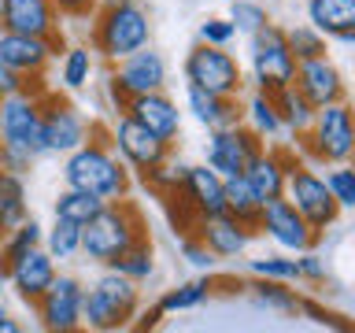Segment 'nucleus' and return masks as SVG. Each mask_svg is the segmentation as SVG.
I'll use <instances>...</instances> for the list:
<instances>
[{"label": "nucleus", "mask_w": 355, "mask_h": 333, "mask_svg": "<svg viewBox=\"0 0 355 333\" xmlns=\"http://www.w3.org/2000/svg\"><path fill=\"white\" fill-rule=\"evenodd\" d=\"M63 49V37H33V33H11L0 30V63H8L11 71H19L22 78L30 74H44L55 56Z\"/></svg>", "instance_id": "17"}, {"label": "nucleus", "mask_w": 355, "mask_h": 333, "mask_svg": "<svg viewBox=\"0 0 355 333\" xmlns=\"http://www.w3.org/2000/svg\"><path fill=\"white\" fill-rule=\"evenodd\" d=\"M52 4L67 19H85V15H93V11H96V0H52Z\"/></svg>", "instance_id": "47"}, {"label": "nucleus", "mask_w": 355, "mask_h": 333, "mask_svg": "<svg viewBox=\"0 0 355 333\" xmlns=\"http://www.w3.org/2000/svg\"><path fill=\"white\" fill-rule=\"evenodd\" d=\"M248 63H252V85L263 93H277V89L293 85L296 78V60L285 44V26L266 22L248 37Z\"/></svg>", "instance_id": "7"}, {"label": "nucleus", "mask_w": 355, "mask_h": 333, "mask_svg": "<svg viewBox=\"0 0 355 333\" xmlns=\"http://www.w3.org/2000/svg\"><path fill=\"white\" fill-rule=\"evenodd\" d=\"M22 82H26V78H22L19 71H11L8 63H0V96H8V93H19V89H22Z\"/></svg>", "instance_id": "48"}, {"label": "nucleus", "mask_w": 355, "mask_h": 333, "mask_svg": "<svg viewBox=\"0 0 355 333\" xmlns=\"http://www.w3.org/2000/svg\"><path fill=\"white\" fill-rule=\"evenodd\" d=\"M296 315H311V322H318V326H333V330H352L348 322H344L340 315H333V311H326L322 304H315V300H304L300 296V307Z\"/></svg>", "instance_id": "45"}, {"label": "nucleus", "mask_w": 355, "mask_h": 333, "mask_svg": "<svg viewBox=\"0 0 355 333\" xmlns=\"http://www.w3.org/2000/svg\"><path fill=\"white\" fill-rule=\"evenodd\" d=\"M137 307H141L137 282L115 274L111 266L89 289H82V326L89 330L107 333L130 326V318H137Z\"/></svg>", "instance_id": "3"}, {"label": "nucleus", "mask_w": 355, "mask_h": 333, "mask_svg": "<svg viewBox=\"0 0 355 333\" xmlns=\"http://www.w3.org/2000/svg\"><path fill=\"white\" fill-rule=\"evenodd\" d=\"M82 282H78L74 274H60L55 271L52 285L41 293V300L33 307H37V318L44 330L52 333H71L82 326Z\"/></svg>", "instance_id": "14"}, {"label": "nucleus", "mask_w": 355, "mask_h": 333, "mask_svg": "<svg viewBox=\"0 0 355 333\" xmlns=\"http://www.w3.org/2000/svg\"><path fill=\"white\" fill-rule=\"evenodd\" d=\"M55 266H60V263H55L52 255L41 248V244H33V248H26V252H19V255H11V259L0 263V274H4L8 282L15 285L19 300H26V304H37L41 293L52 285Z\"/></svg>", "instance_id": "16"}, {"label": "nucleus", "mask_w": 355, "mask_h": 333, "mask_svg": "<svg viewBox=\"0 0 355 333\" xmlns=\"http://www.w3.org/2000/svg\"><path fill=\"white\" fill-rule=\"evenodd\" d=\"M178 193L185 196V204L196 211V219H215L226 211V196H222V174H215L207 163L193 166L189 163V174Z\"/></svg>", "instance_id": "22"}, {"label": "nucleus", "mask_w": 355, "mask_h": 333, "mask_svg": "<svg viewBox=\"0 0 355 333\" xmlns=\"http://www.w3.org/2000/svg\"><path fill=\"white\" fill-rule=\"evenodd\" d=\"M26 215H30V196H26L22 174L0 171V237L8 230H15Z\"/></svg>", "instance_id": "27"}, {"label": "nucleus", "mask_w": 355, "mask_h": 333, "mask_svg": "<svg viewBox=\"0 0 355 333\" xmlns=\"http://www.w3.org/2000/svg\"><path fill=\"white\" fill-rule=\"evenodd\" d=\"M304 152L315 163H352L355 155V119H352V104L337 100V104L315 108L307 133L300 137Z\"/></svg>", "instance_id": "4"}, {"label": "nucleus", "mask_w": 355, "mask_h": 333, "mask_svg": "<svg viewBox=\"0 0 355 333\" xmlns=\"http://www.w3.org/2000/svg\"><path fill=\"white\" fill-rule=\"evenodd\" d=\"M19 330H22V326H19L15 318H11V311L0 304V333H19Z\"/></svg>", "instance_id": "49"}, {"label": "nucleus", "mask_w": 355, "mask_h": 333, "mask_svg": "<svg viewBox=\"0 0 355 333\" xmlns=\"http://www.w3.org/2000/svg\"><path fill=\"white\" fill-rule=\"evenodd\" d=\"M252 293V300L266 311H277V315H296L300 307V296L288 289V282H277V278H252L244 285Z\"/></svg>", "instance_id": "30"}, {"label": "nucleus", "mask_w": 355, "mask_h": 333, "mask_svg": "<svg viewBox=\"0 0 355 333\" xmlns=\"http://www.w3.org/2000/svg\"><path fill=\"white\" fill-rule=\"evenodd\" d=\"M222 196H226V215H233L237 222H244L248 230L259 226V211H263V204L255 200V193L248 189V182H244V174L222 178Z\"/></svg>", "instance_id": "28"}, {"label": "nucleus", "mask_w": 355, "mask_h": 333, "mask_svg": "<svg viewBox=\"0 0 355 333\" xmlns=\"http://www.w3.org/2000/svg\"><path fill=\"white\" fill-rule=\"evenodd\" d=\"M107 144L115 148V155L122 163L130 166V171H137V174H144V171H152L159 160H166L171 155V144L166 141H159L152 130H144L141 122H133L126 111L111 122V133H107Z\"/></svg>", "instance_id": "11"}, {"label": "nucleus", "mask_w": 355, "mask_h": 333, "mask_svg": "<svg viewBox=\"0 0 355 333\" xmlns=\"http://www.w3.org/2000/svg\"><path fill=\"white\" fill-rule=\"evenodd\" d=\"M137 241H148V226L133 200H107L93 219L82 226V255L96 266H107L115 255L133 248Z\"/></svg>", "instance_id": "2"}, {"label": "nucleus", "mask_w": 355, "mask_h": 333, "mask_svg": "<svg viewBox=\"0 0 355 333\" xmlns=\"http://www.w3.org/2000/svg\"><path fill=\"white\" fill-rule=\"evenodd\" d=\"M196 237L204 241V248L215 259H237V255L252 244L255 230H248L244 222H237L233 215H215V219H200L196 222Z\"/></svg>", "instance_id": "21"}, {"label": "nucleus", "mask_w": 355, "mask_h": 333, "mask_svg": "<svg viewBox=\"0 0 355 333\" xmlns=\"http://www.w3.org/2000/svg\"><path fill=\"white\" fill-rule=\"evenodd\" d=\"M159 318H163V315L152 307V311H144V315H141V322H137V326H141V330H152V326H159Z\"/></svg>", "instance_id": "50"}, {"label": "nucleus", "mask_w": 355, "mask_h": 333, "mask_svg": "<svg viewBox=\"0 0 355 333\" xmlns=\"http://www.w3.org/2000/svg\"><path fill=\"white\" fill-rule=\"evenodd\" d=\"M322 182H326L329 196L340 204V211L355 207V171H352V163H329V171L322 174Z\"/></svg>", "instance_id": "39"}, {"label": "nucleus", "mask_w": 355, "mask_h": 333, "mask_svg": "<svg viewBox=\"0 0 355 333\" xmlns=\"http://www.w3.org/2000/svg\"><path fill=\"white\" fill-rule=\"evenodd\" d=\"M60 11L52 0H4L0 11V30L33 33V37H55L60 33Z\"/></svg>", "instance_id": "20"}, {"label": "nucleus", "mask_w": 355, "mask_h": 333, "mask_svg": "<svg viewBox=\"0 0 355 333\" xmlns=\"http://www.w3.org/2000/svg\"><path fill=\"white\" fill-rule=\"evenodd\" d=\"M293 85L304 93L315 108L337 104V100H348V85H344L340 67L329 60V56H315V60H300L296 63V78Z\"/></svg>", "instance_id": "18"}, {"label": "nucleus", "mask_w": 355, "mask_h": 333, "mask_svg": "<svg viewBox=\"0 0 355 333\" xmlns=\"http://www.w3.org/2000/svg\"><path fill=\"white\" fill-rule=\"evenodd\" d=\"M182 255L196 266V271H215V263H218L215 255L204 248V241H200L196 233H185V237H182Z\"/></svg>", "instance_id": "44"}, {"label": "nucleus", "mask_w": 355, "mask_h": 333, "mask_svg": "<svg viewBox=\"0 0 355 333\" xmlns=\"http://www.w3.org/2000/svg\"><path fill=\"white\" fill-rule=\"evenodd\" d=\"M41 248L52 255L55 263H67V259H74L78 252H82V226L71 219H55L49 230H44V237H41Z\"/></svg>", "instance_id": "31"}, {"label": "nucleus", "mask_w": 355, "mask_h": 333, "mask_svg": "<svg viewBox=\"0 0 355 333\" xmlns=\"http://www.w3.org/2000/svg\"><path fill=\"white\" fill-rule=\"evenodd\" d=\"M111 4H133V0H96V8H111Z\"/></svg>", "instance_id": "51"}, {"label": "nucleus", "mask_w": 355, "mask_h": 333, "mask_svg": "<svg viewBox=\"0 0 355 333\" xmlns=\"http://www.w3.org/2000/svg\"><path fill=\"white\" fill-rule=\"evenodd\" d=\"M185 174H189V163H185V160H174V155H166V160H159L152 171L141 174V182L148 185L152 193L166 196V193H174V189H182Z\"/></svg>", "instance_id": "36"}, {"label": "nucleus", "mask_w": 355, "mask_h": 333, "mask_svg": "<svg viewBox=\"0 0 355 333\" xmlns=\"http://www.w3.org/2000/svg\"><path fill=\"white\" fill-rule=\"evenodd\" d=\"M237 37V30H233V22L230 19H218V15H211L200 22V41L204 44H218V49H230V41Z\"/></svg>", "instance_id": "43"}, {"label": "nucleus", "mask_w": 355, "mask_h": 333, "mask_svg": "<svg viewBox=\"0 0 355 333\" xmlns=\"http://www.w3.org/2000/svg\"><path fill=\"white\" fill-rule=\"evenodd\" d=\"M122 111H126L133 122H141L144 130H152L155 137L166 141V144H174L178 133H182V111H178V104L163 93V89L130 96L126 104H122Z\"/></svg>", "instance_id": "19"}, {"label": "nucleus", "mask_w": 355, "mask_h": 333, "mask_svg": "<svg viewBox=\"0 0 355 333\" xmlns=\"http://www.w3.org/2000/svg\"><path fill=\"white\" fill-rule=\"evenodd\" d=\"M89 133H93V126H89L85 115L74 104L55 100V96L41 100V141H44V152L67 155V152H74L78 144H85Z\"/></svg>", "instance_id": "12"}, {"label": "nucleus", "mask_w": 355, "mask_h": 333, "mask_svg": "<svg viewBox=\"0 0 355 333\" xmlns=\"http://www.w3.org/2000/svg\"><path fill=\"white\" fill-rule=\"evenodd\" d=\"M252 274L277 278V282H296V259H288V255H263V259H252Z\"/></svg>", "instance_id": "41"}, {"label": "nucleus", "mask_w": 355, "mask_h": 333, "mask_svg": "<svg viewBox=\"0 0 355 333\" xmlns=\"http://www.w3.org/2000/svg\"><path fill=\"white\" fill-rule=\"evenodd\" d=\"M241 122H248V130L255 133L259 141H270L282 133V119H277V108H274V96L255 89L248 96V104L241 108Z\"/></svg>", "instance_id": "29"}, {"label": "nucleus", "mask_w": 355, "mask_h": 333, "mask_svg": "<svg viewBox=\"0 0 355 333\" xmlns=\"http://www.w3.org/2000/svg\"><path fill=\"white\" fill-rule=\"evenodd\" d=\"M266 141H259L255 133L237 122V126L226 130H207V148H204V163L215 174L230 178V174H244V166L252 163V155L263 148Z\"/></svg>", "instance_id": "13"}, {"label": "nucleus", "mask_w": 355, "mask_h": 333, "mask_svg": "<svg viewBox=\"0 0 355 333\" xmlns=\"http://www.w3.org/2000/svg\"><path fill=\"white\" fill-rule=\"evenodd\" d=\"M207 296H211V282L207 278H196V282H185V285L171 289V293H163L159 300H155V311H159V315H171V311H193V307L204 304Z\"/></svg>", "instance_id": "34"}, {"label": "nucleus", "mask_w": 355, "mask_h": 333, "mask_svg": "<svg viewBox=\"0 0 355 333\" xmlns=\"http://www.w3.org/2000/svg\"><path fill=\"white\" fill-rule=\"evenodd\" d=\"M329 278V271H326V259H322L318 252H311V248H304V252H296V282H307V285H322Z\"/></svg>", "instance_id": "42"}, {"label": "nucleus", "mask_w": 355, "mask_h": 333, "mask_svg": "<svg viewBox=\"0 0 355 333\" xmlns=\"http://www.w3.org/2000/svg\"><path fill=\"white\" fill-rule=\"evenodd\" d=\"M285 44L293 52V60H315V56H326L329 52V41L311 26V22H300V26H288L285 30Z\"/></svg>", "instance_id": "37"}, {"label": "nucleus", "mask_w": 355, "mask_h": 333, "mask_svg": "<svg viewBox=\"0 0 355 333\" xmlns=\"http://www.w3.org/2000/svg\"><path fill=\"white\" fill-rule=\"evenodd\" d=\"M0 144L22 148L26 155H44L41 141V100L30 93H8L0 96Z\"/></svg>", "instance_id": "9"}, {"label": "nucleus", "mask_w": 355, "mask_h": 333, "mask_svg": "<svg viewBox=\"0 0 355 333\" xmlns=\"http://www.w3.org/2000/svg\"><path fill=\"white\" fill-rule=\"evenodd\" d=\"M307 22L333 44H355V0H307Z\"/></svg>", "instance_id": "23"}, {"label": "nucleus", "mask_w": 355, "mask_h": 333, "mask_svg": "<svg viewBox=\"0 0 355 333\" xmlns=\"http://www.w3.org/2000/svg\"><path fill=\"white\" fill-rule=\"evenodd\" d=\"M270 96H274L277 119H282V130H288L300 141L307 133L311 119H315V104H311V100L300 93L296 85H285V89H277V93H270Z\"/></svg>", "instance_id": "26"}, {"label": "nucleus", "mask_w": 355, "mask_h": 333, "mask_svg": "<svg viewBox=\"0 0 355 333\" xmlns=\"http://www.w3.org/2000/svg\"><path fill=\"white\" fill-rule=\"evenodd\" d=\"M33 163V155H26L22 148H11V144H0V171H11V174H26Z\"/></svg>", "instance_id": "46"}, {"label": "nucleus", "mask_w": 355, "mask_h": 333, "mask_svg": "<svg viewBox=\"0 0 355 333\" xmlns=\"http://www.w3.org/2000/svg\"><path fill=\"white\" fill-rule=\"evenodd\" d=\"M41 237H44V226L33 215H26L15 230L4 233V244H0V263L11 259V255H19V252H26V248H33V244H41Z\"/></svg>", "instance_id": "38"}, {"label": "nucleus", "mask_w": 355, "mask_h": 333, "mask_svg": "<svg viewBox=\"0 0 355 333\" xmlns=\"http://www.w3.org/2000/svg\"><path fill=\"white\" fill-rule=\"evenodd\" d=\"M0 11H4V0H0Z\"/></svg>", "instance_id": "52"}, {"label": "nucleus", "mask_w": 355, "mask_h": 333, "mask_svg": "<svg viewBox=\"0 0 355 333\" xmlns=\"http://www.w3.org/2000/svg\"><path fill=\"white\" fill-rule=\"evenodd\" d=\"M63 185L85 189V193L107 200H122L130 193V166L115 155V148L104 141V133L93 126L85 144H78L74 152H67L63 163Z\"/></svg>", "instance_id": "1"}, {"label": "nucleus", "mask_w": 355, "mask_h": 333, "mask_svg": "<svg viewBox=\"0 0 355 333\" xmlns=\"http://www.w3.org/2000/svg\"><path fill=\"white\" fill-rule=\"evenodd\" d=\"M115 274L130 278V282H148V278L155 274V255H152V244L148 241H137L133 248H126L122 255H115V259L107 263Z\"/></svg>", "instance_id": "33"}, {"label": "nucleus", "mask_w": 355, "mask_h": 333, "mask_svg": "<svg viewBox=\"0 0 355 333\" xmlns=\"http://www.w3.org/2000/svg\"><path fill=\"white\" fill-rule=\"evenodd\" d=\"M288 204L300 211V219L307 222L315 233H326L333 222L340 219V204L329 196L326 182H322L318 171H311L307 163H296L288 155V171H285V193Z\"/></svg>", "instance_id": "6"}, {"label": "nucleus", "mask_w": 355, "mask_h": 333, "mask_svg": "<svg viewBox=\"0 0 355 333\" xmlns=\"http://www.w3.org/2000/svg\"><path fill=\"white\" fill-rule=\"evenodd\" d=\"M185 85H196V89L215 93V96H241L244 71H241V63L233 52L200 41L196 49L185 56Z\"/></svg>", "instance_id": "8"}, {"label": "nucleus", "mask_w": 355, "mask_h": 333, "mask_svg": "<svg viewBox=\"0 0 355 333\" xmlns=\"http://www.w3.org/2000/svg\"><path fill=\"white\" fill-rule=\"evenodd\" d=\"M111 93H115V104L122 111L130 96H141V93H152V89H163L166 85V63L159 52H152L148 44L130 56L115 60V71H111Z\"/></svg>", "instance_id": "10"}, {"label": "nucleus", "mask_w": 355, "mask_h": 333, "mask_svg": "<svg viewBox=\"0 0 355 333\" xmlns=\"http://www.w3.org/2000/svg\"><path fill=\"white\" fill-rule=\"evenodd\" d=\"M285 171H288V155L263 144V148L252 155V163L244 166V182H248V189L255 193V200L266 204V200L285 193Z\"/></svg>", "instance_id": "24"}, {"label": "nucleus", "mask_w": 355, "mask_h": 333, "mask_svg": "<svg viewBox=\"0 0 355 333\" xmlns=\"http://www.w3.org/2000/svg\"><path fill=\"white\" fill-rule=\"evenodd\" d=\"M100 207H104V200H100V196L85 193V189H71V185H67L63 193L55 196L52 215L55 219H71V222H78V226H85V222L93 219Z\"/></svg>", "instance_id": "32"}, {"label": "nucleus", "mask_w": 355, "mask_h": 333, "mask_svg": "<svg viewBox=\"0 0 355 333\" xmlns=\"http://www.w3.org/2000/svg\"><path fill=\"white\" fill-rule=\"evenodd\" d=\"M230 22H233V30H237V33H248V37H252L255 30H263L266 22H270V15H266V8L255 4V0H233Z\"/></svg>", "instance_id": "40"}, {"label": "nucleus", "mask_w": 355, "mask_h": 333, "mask_svg": "<svg viewBox=\"0 0 355 333\" xmlns=\"http://www.w3.org/2000/svg\"><path fill=\"white\" fill-rule=\"evenodd\" d=\"M259 233H266L282 252H304V248H315V241H318V233L307 226L304 219H300V211L288 204L285 196H274V200H266L263 211H259V226H255Z\"/></svg>", "instance_id": "15"}, {"label": "nucleus", "mask_w": 355, "mask_h": 333, "mask_svg": "<svg viewBox=\"0 0 355 333\" xmlns=\"http://www.w3.org/2000/svg\"><path fill=\"white\" fill-rule=\"evenodd\" d=\"M89 41H93V52H100L104 60L115 63L122 56H130V52H137L148 44V11H144L137 0H133V4L100 8Z\"/></svg>", "instance_id": "5"}, {"label": "nucleus", "mask_w": 355, "mask_h": 333, "mask_svg": "<svg viewBox=\"0 0 355 333\" xmlns=\"http://www.w3.org/2000/svg\"><path fill=\"white\" fill-rule=\"evenodd\" d=\"M89 78H93V52H89L85 44H71V49H63L60 85L63 89H82Z\"/></svg>", "instance_id": "35"}, {"label": "nucleus", "mask_w": 355, "mask_h": 333, "mask_svg": "<svg viewBox=\"0 0 355 333\" xmlns=\"http://www.w3.org/2000/svg\"><path fill=\"white\" fill-rule=\"evenodd\" d=\"M185 111L193 115L204 130H226L241 122V104L237 96H215L196 85H185Z\"/></svg>", "instance_id": "25"}]
</instances>
